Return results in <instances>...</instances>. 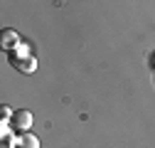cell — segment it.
I'll use <instances>...</instances> for the list:
<instances>
[{"label":"cell","mask_w":155,"mask_h":148,"mask_svg":"<svg viewBox=\"0 0 155 148\" xmlns=\"http://www.w3.org/2000/svg\"><path fill=\"white\" fill-rule=\"evenodd\" d=\"M32 123H35V116H32V111H27V109H17L12 121H10L12 131H17V133H30Z\"/></svg>","instance_id":"1"},{"label":"cell","mask_w":155,"mask_h":148,"mask_svg":"<svg viewBox=\"0 0 155 148\" xmlns=\"http://www.w3.org/2000/svg\"><path fill=\"white\" fill-rule=\"evenodd\" d=\"M17 45H20V35H17L15 30H3L0 32V47H3L5 52H12Z\"/></svg>","instance_id":"2"},{"label":"cell","mask_w":155,"mask_h":148,"mask_svg":"<svg viewBox=\"0 0 155 148\" xmlns=\"http://www.w3.org/2000/svg\"><path fill=\"white\" fill-rule=\"evenodd\" d=\"M12 67H15V69H20L22 74H32V72L37 69V57L32 54V57H22V59H15V62H12Z\"/></svg>","instance_id":"3"},{"label":"cell","mask_w":155,"mask_h":148,"mask_svg":"<svg viewBox=\"0 0 155 148\" xmlns=\"http://www.w3.org/2000/svg\"><path fill=\"white\" fill-rule=\"evenodd\" d=\"M22 57H32V49H30V45L27 42H20L12 52H10V62H15V59H22Z\"/></svg>","instance_id":"4"},{"label":"cell","mask_w":155,"mask_h":148,"mask_svg":"<svg viewBox=\"0 0 155 148\" xmlns=\"http://www.w3.org/2000/svg\"><path fill=\"white\" fill-rule=\"evenodd\" d=\"M17 148H40V138H37L35 133H22Z\"/></svg>","instance_id":"5"},{"label":"cell","mask_w":155,"mask_h":148,"mask_svg":"<svg viewBox=\"0 0 155 148\" xmlns=\"http://www.w3.org/2000/svg\"><path fill=\"white\" fill-rule=\"evenodd\" d=\"M0 116H3V121H12V116H15V111H12L10 106H0Z\"/></svg>","instance_id":"6"},{"label":"cell","mask_w":155,"mask_h":148,"mask_svg":"<svg viewBox=\"0 0 155 148\" xmlns=\"http://www.w3.org/2000/svg\"><path fill=\"white\" fill-rule=\"evenodd\" d=\"M150 67L155 69V52H153V57H150Z\"/></svg>","instance_id":"7"}]
</instances>
